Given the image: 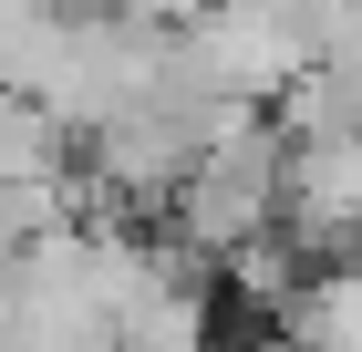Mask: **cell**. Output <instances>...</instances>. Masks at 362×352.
<instances>
[{"label": "cell", "mask_w": 362, "mask_h": 352, "mask_svg": "<svg viewBox=\"0 0 362 352\" xmlns=\"http://www.w3.org/2000/svg\"><path fill=\"white\" fill-rule=\"evenodd\" d=\"M279 352H290V342H279Z\"/></svg>", "instance_id": "obj_2"}, {"label": "cell", "mask_w": 362, "mask_h": 352, "mask_svg": "<svg viewBox=\"0 0 362 352\" xmlns=\"http://www.w3.org/2000/svg\"><path fill=\"white\" fill-rule=\"evenodd\" d=\"M279 156H290V135H279L259 104H218L207 114V135H197L187 176H176V249L187 259H228V249H249L279 228Z\"/></svg>", "instance_id": "obj_1"}]
</instances>
